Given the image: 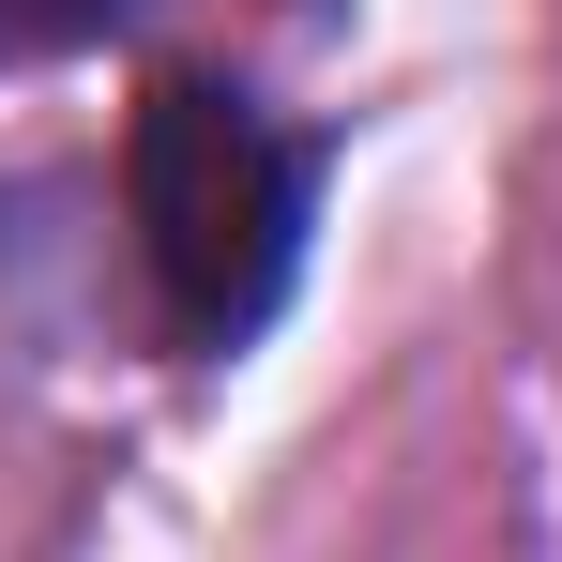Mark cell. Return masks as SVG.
<instances>
[{"mask_svg":"<svg viewBox=\"0 0 562 562\" xmlns=\"http://www.w3.org/2000/svg\"><path fill=\"white\" fill-rule=\"evenodd\" d=\"M137 0H0V77L15 61H61V46H106Z\"/></svg>","mask_w":562,"mask_h":562,"instance_id":"cell-2","label":"cell"},{"mask_svg":"<svg viewBox=\"0 0 562 562\" xmlns=\"http://www.w3.org/2000/svg\"><path fill=\"white\" fill-rule=\"evenodd\" d=\"M122 213H137V259L183 350H244L304 274V228H319V153L289 137L259 92L228 77H153L137 137H122Z\"/></svg>","mask_w":562,"mask_h":562,"instance_id":"cell-1","label":"cell"}]
</instances>
